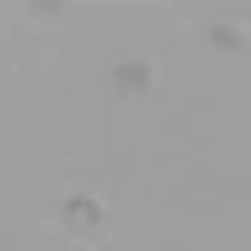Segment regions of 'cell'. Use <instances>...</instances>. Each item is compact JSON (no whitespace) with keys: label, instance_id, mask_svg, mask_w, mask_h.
I'll list each match as a JSON object with an SVG mask.
<instances>
[{"label":"cell","instance_id":"cell-2","mask_svg":"<svg viewBox=\"0 0 251 251\" xmlns=\"http://www.w3.org/2000/svg\"><path fill=\"white\" fill-rule=\"evenodd\" d=\"M31 6H38V13H57V0H31Z\"/></svg>","mask_w":251,"mask_h":251},{"label":"cell","instance_id":"cell-1","mask_svg":"<svg viewBox=\"0 0 251 251\" xmlns=\"http://www.w3.org/2000/svg\"><path fill=\"white\" fill-rule=\"evenodd\" d=\"M63 214L75 220V232H82V239H100V214H94L88 201H69V207H63Z\"/></svg>","mask_w":251,"mask_h":251}]
</instances>
